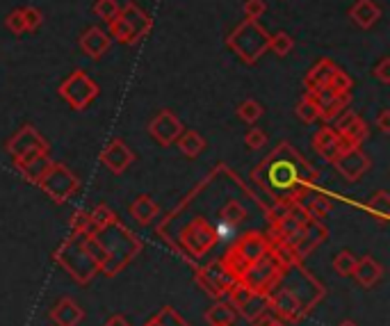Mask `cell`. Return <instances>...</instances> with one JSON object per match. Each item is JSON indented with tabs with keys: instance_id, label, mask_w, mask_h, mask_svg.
Here are the masks:
<instances>
[{
	"instance_id": "6da1fadb",
	"label": "cell",
	"mask_w": 390,
	"mask_h": 326,
	"mask_svg": "<svg viewBox=\"0 0 390 326\" xmlns=\"http://www.w3.org/2000/svg\"><path fill=\"white\" fill-rule=\"evenodd\" d=\"M50 320H53L55 326H78L85 320V311L73 302V299H62V302L50 311Z\"/></svg>"
},
{
	"instance_id": "7a4b0ae2",
	"label": "cell",
	"mask_w": 390,
	"mask_h": 326,
	"mask_svg": "<svg viewBox=\"0 0 390 326\" xmlns=\"http://www.w3.org/2000/svg\"><path fill=\"white\" fill-rule=\"evenodd\" d=\"M352 274L356 276V281L363 288H375L381 281V276H384V267H381L377 260L363 258V260H356V267H354Z\"/></svg>"
},
{
	"instance_id": "3957f363",
	"label": "cell",
	"mask_w": 390,
	"mask_h": 326,
	"mask_svg": "<svg viewBox=\"0 0 390 326\" xmlns=\"http://www.w3.org/2000/svg\"><path fill=\"white\" fill-rule=\"evenodd\" d=\"M236 320H238V308L229 302H217L205 313V322L210 326H231Z\"/></svg>"
},
{
	"instance_id": "277c9868",
	"label": "cell",
	"mask_w": 390,
	"mask_h": 326,
	"mask_svg": "<svg viewBox=\"0 0 390 326\" xmlns=\"http://www.w3.org/2000/svg\"><path fill=\"white\" fill-rule=\"evenodd\" d=\"M354 267H356V255L352 251H340L333 258V269L335 274H340V276H352Z\"/></svg>"
},
{
	"instance_id": "5b68a950",
	"label": "cell",
	"mask_w": 390,
	"mask_h": 326,
	"mask_svg": "<svg viewBox=\"0 0 390 326\" xmlns=\"http://www.w3.org/2000/svg\"><path fill=\"white\" fill-rule=\"evenodd\" d=\"M133 214H137V219L146 224V221H151V214H155V205H151L149 199H140L137 205H133Z\"/></svg>"
},
{
	"instance_id": "8992f818",
	"label": "cell",
	"mask_w": 390,
	"mask_h": 326,
	"mask_svg": "<svg viewBox=\"0 0 390 326\" xmlns=\"http://www.w3.org/2000/svg\"><path fill=\"white\" fill-rule=\"evenodd\" d=\"M183 151L187 153V156H196V153L201 151V142H198L194 135H189L183 140Z\"/></svg>"
},
{
	"instance_id": "52a82bcc",
	"label": "cell",
	"mask_w": 390,
	"mask_h": 326,
	"mask_svg": "<svg viewBox=\"0 0 390 326\" xmlns=\"http://www.w3.org/2000/svg\"><path fill=\"white\" fill-rule=\"evenodd\" d=\"M254 326H283L281 322H276L274 317H267L265 313L258 317V320H254Z\"/></svg>"
},
{
	"instance_id": "ba28073f",
	"label": "cell",
	"mask_w": 390,
	"mask_h": 326,
	"mask_svg": "<svg viewBox=\"0 0 390 326\" xmlns=\"http://www.w3.org/2000/svg\"><path fill=\"white\" fill-rule=\"evenodd\" d=\"M103 326H130V322L126 320L124 315H112V317H108V322Z\"/></svg>"
},
{
	"instance_id": "9c48e42d",
	"label": "cell",
	"mask_w": 390,
	"mask_h": 326,
	"mask_svg": "<svg viewBox=\"0 0 390 326\" xmlns=\"http://www.w3.org/2000/svg\"><path fill=\"white\" fill-rule=\"evenodd\" d=\"M338 326H359V324L354 322V320H345V322H340V324H338Z\"/></svg>"
}]
</instances>
